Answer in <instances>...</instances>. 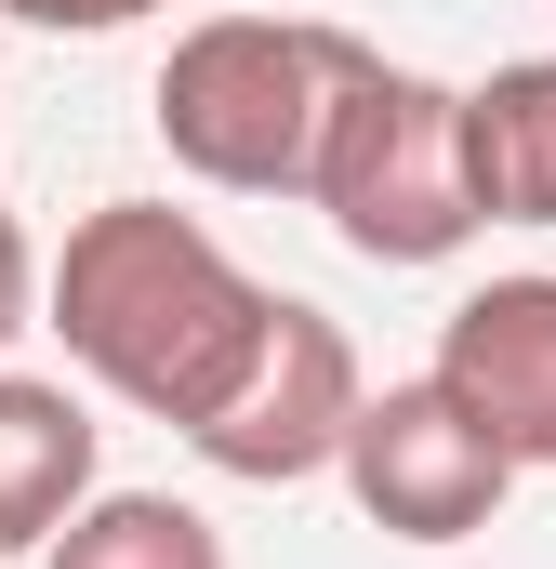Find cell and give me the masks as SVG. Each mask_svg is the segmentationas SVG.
Wrapping results in <instances>:
<instances>
[{"mask_svg": "<svg viewBox=\"0 0 556 569\" xmlns=\"http://www.w3.org/2000/svg\"><path fill=\"white\" fill-rule=\"evenodd\" d=\"M266 305L278 291L199 212H172V199H93L67 226V252H40V331L120 411H146V425H172V437L239 385Z\"/></svg>", "mask_w": 556, "mask_h": 569, "instance_id": "6da1fadb", "label": "cell"}, {"mask_svg": "<svg viewBox=\"0 0 556 569\" xmlns=\"http://www.w3.org/2000/svg\"><path fill=\"white\" fill-rule=\"evenodd\" d=\"M371 40L318 27V13H199L172 53H159V93L146 120L172 146V172L226 186V199H305V159L331 93L358 80Z\"/></svg>", "mask_w": 556, "mask_h": 569, "instance_id": "7a4b0ae2", "label": "cell"}, {"mask_svg": "<svg viewBox=\"0 0 556 569\" xmlns=\"http://www.w3.org/2000/svg\"><path fill=\"white\" fill-rule=\"evenodd\" d=\"M305 199L331 212V239L358 266H450L477 239V186H464V93L358 53V80L331 93Z\"/></svg>", "mask_w": 556, "mask_h": 569, "instance_id": "3957f363", "label": "cell"}, {"mask_svg": "<svg viewBox=\"0 0 556 569\" xmlns=\"http://www.w3.org/2000/svg\"><path fill=\"white\" fill-rule=\"evenodd\" d=\"M358 398H371V371H358L345 318L278 291L266 331H252V358H239V385L186 425V450H199L212 477H239V490H305V477H331Z\"/></svg>", "mask_w": 556, "mask_h": 569, "instance_id": "277c9868", "label": "cell"}, {"mask_svg": "<svg viewBox=\"0 0 556 569\" xmlns=\"http://www.w3.org/2000/svg\"><path fill=\"white\" fill-rule=\"evenodd\" d=\"M331 477H345V503L385 530V543H477L490 517H504V490H517V463L477 437V411L411 371V385H371L358 398V425L331 450Z\"/></svg>", "mask_w": 556, "mask_h": 569, "instance_id": "5b68a950", "label": "cell"}, {"mask_svg": "<svg viewBox=\"0 0 556 569\" xmlns=\"http://www.w3.org/2000/svg\"><path fill=\"white\" fill-rule=\"evenodd\" d=\"M437 385L477 411V437L517 463V477H556V279H490L437 318Z\"/></svg>", "mask_w": 556, "mask_h": 569, "instance_id": "8992f818", "label": "cell"}, {"mask_svg": "<svg viewBox=\"0 0 556 569\" xmlns=\"http://www.w3.org/2000/svg\"><path fill=\"white\" fill-rule=\"evenodd\" d=\"M93 490H107L93 411L67 385H40V371H0V557H40Z\"/></svg>", "mask_w": 556, "mask_h": 569, "instance_id": "52a82bcc", "label": "cell"}, {"mask_svg": "<svg viewBox=\"0 0 556 569\" xmlns=\"http://www.w3.org/2000/svg\"><path fill=\"white\" fill-rule=\"evenodd\" d=\"M464 186L477 226H556V53L464 80Z\"/></svg>", "mask_w": 556, "mask_h": 569, "instance_id": "ba28073f", "label": "cell"}, {"mask_svg": "<svg viewBox=\"0 0 556 569\" xmlns=\"http://www.w3.org/2000/svg\"><path fill=\"white\" fill-rule=\"evenodd\" d=\"M40 569H226V530L199 517V503H172V490H93Z\"/></svg>", "mask_w": 556, "mask_h": 569, "instance_id": "9c48e42d", "label": "cell"}, {"mask_svg": "<svg viewBox=\"0 0 556 569\" xmlns=\"http://www.w3.org/2000/svg\"><path fill=\"white\" fill-rule=\"evenodd\" d=\"M13 27H53V40H107V27H146V13H172V0H0Z\"/></svg>", "mask_w": 556, "mask_h": 569, "instance_id": "30bf717a", "label": "cell"}, {"mask_svg": "<svg viewBox=\"0 0 556 569\" xmlns=\"http://www.w3.org/2000/svg\"><path fill=\"white\" fill-rule=\"evenodd\" d=\"M27 331H40V239L0 212V358H13Z\"/></svg>", "mask_w": 556, "mask_h": 569, "instance_id": "8fae6325", "label": "cell"}]
</instances>
